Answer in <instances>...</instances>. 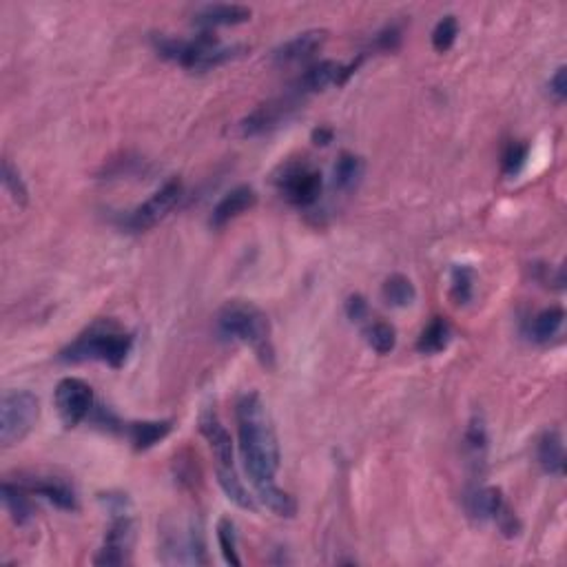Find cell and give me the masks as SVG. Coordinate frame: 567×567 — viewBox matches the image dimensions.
<instances>
[{
	"label": "cell",
	"instance_id": "1",
	"mask_svg": "<svg viewBox=\"0 0 567 567\" xmlns=\"http://www.w3.org/2000/svg\"><path fill=\"white\" fill-rule=\"evenodd\" d=\"M237 437H240V454L249 472L255 492H264L278 486L275 474L279 470V444L270 424L269 410L258 392H246L235 406Z\"/></svg>",
	"mask_w": 567,
	"mask_h": 567
},
{
	"label": "cell",
	"instance_id": "2",
	"mask_svg": "<svg viewBox=\"0 0 567 567\" xmlns=\"http://www.w3.org/2000/svg\"><path fill=\"white\" fill-rule=\"evenodd\" d=\"M131 346H133V337L127 331H123L111 319H98L60 352V361H103L111 368H123Z\"/></svg>",
	"mask_w": 567,
	"mask_h": 567
},
{
	"label": "cell",
	"instance_id": "3",
	"mask_svg": "<svg viewBox=\"0 0 567 567\" xmlns=\"http://www.w3.org/2000/svg\"><path fill=\"white\" fill-rule=\"evenodd\" d=\"M217 331L224 339L251 346L264 366H273L275 351L270 342V322L266 313L251 302H229L217 315Z\"/></svg>",
	"mask_w": 567,
	"mask_h": 567
},
{
	"label": "cell",
	"instance_id": "4",
	"mask_svg": "<svg viewBox=\"0 0 567 567\" xmlns=\"http://www.w3.org/2000/svg\"><path fill=\"white\" fill-rule=\"evenodd\" d=\"M153 47L167 60L178 62L184 69L208 71L233 60L244 51V47H224L213 32H202L191 41L171 36H153Z\"/></svg>",
	"mask_w": 567,
	"mask_h": 567
},
{
	"label": "cell",
	"instance_id": "5",
	"mask_svg": "<svg viewBox=\"0 0 567 567\" xmlns=\"http://www.w3.org/2000/svg\"><path fill=\"white\" fill-rule=\"evenodd\" d=\"M41 416L38 397L29 390H7L0 401V444L3 448L21 444Z\"/></svg>",
	"mask_w": 567,
	"mask_h": 567
},
{
	"label": "cell",
	"instance_id": "6",
	"mask_svg": "<svg viewBox=\"0 0 567 567\" xmlns=\"http://www.w3.org/2000/svg\"><path fill=\"white\" fill-rule=\"evenodd\" d=\"M279 193L295 206H310L322 196V173L306 162L286 164L278 178H275Z\"/></svg>",
	"mask_w": 567,
	"mask_h": 567
},
{
	"label": "cell",
	"instance_id": "7",
	"mask_svg": "<svg viewBox=\"0 0 567 567\" xmlns=\"http://www.w3.org/2000/svg\"><path fill=\"white\" fill-rule=\"evenodd\" d=\"M162 563L167 565H206L205 541L196 523L173 526L162 532Z\"/></svg>",
	"mask_w": 567,
	"mask_h": 567
},
{
	"label": "cell",
	"instance_id": "8",
	"mask_svg": "<svg viewBox=\"0 0 567 567\" xmlns=\"http://www.w3.org/2000/svg\"><path fill=\"white\" fill-rule=\"evenodd\" d=\"M53 404H56L58 416L65 424V428H76L94 410V390L78 377H65L56 386Z\"/></svg>",
	"mask_w": 567,
	"mask_h": 567
},
{
	"label": "cell",
	"instance_id": "9",
	"mask_svg": "<svg viewBox=\"0 0 567 567\" xmlns=\"http://www.w3.org/2000/svg\"><path fill=\"white\" fill-rule=\"evenodd\" d=\"M180 197H182V182L178 180V178H173V180H169L164 187H160L158 191H155L153 196L144 202V205H140L133 213H131L127 226L135 233L153 229L155 224H160V222H162L164 217L173 211V208H176L178 202H180Z\"/></svg>",
	"mask_w": 567,
	"mask_h": 567
},
{
	"label": "cell",
	"instance_id": "10",
	"mask_svg": "<svg viewBox=\"0 0 567 567\" xmlns=\"http://www.w3.org/2000/svg\"><path fill=\"white\" fill-rule=\"evenodd\" d=\"M299 103H302V96L290 91V94L282 96V98H275L260 105L253 114H249L242 120L240 133L244 135V138H255V135H264L269 133V131L278 129L279 124L290 118V114L297 109Z\"/></svg>",
	"mask_w": 567,
	"mask_h": 567
},
{
	"label": "cell",
	"instance_id": "11",
	"mask_svg": "<svg viewBox=\"0 0 567 567\" xmlns=\"http://www.w3.org/2000/svg\"><path fill=\"white\" fill-rule=\"evenodd\" d=\"M133 521L127 515H118L106 530L105 543L96 554V565H124L129 561V552L133 547Z\"/></svg>",
	"mask_w": 567,
	"mask_h": 567
},
{
	"label": "cell",
	"instance_id": "12",
	"mask_svg": "<svg viewBox=\"0 0 567 567\" xmlns=\"http://www.w3.org/2000/svg\"><path fill=\"white\" fill-rule=\"evenodd\" d=\"M18 486L25 488L27 492H36L41 497H45L47 501H51L53 506H58L60 510L76 512L78 510V494L67 479L62 477H29L21 479Z\"/></svg>",
	"mask_w": 567,
	"mask_h": 567
},
{
	"label": "cell",
	"instance_id": "13",
	"mask_svg": "<svg viewBox=\"0 0 567 567\" xmlns=\"http://www.w3.org/2000/svg\"><path fill=\"white\" fill-rule=\"evenodd\" d=\"M200 433L202 437L208 441L213 450V457H215L217 465L215 468H235L233 462V441L229 430L222 425L220 416L215 415V410L206 408L200 415Z\"/></svg>",
	"mask_w": 567,
	"mask_h": 567
},
{
	"label": "cell",
	"instance_id": "14",
	"mask_svg": "<svg viewBox=\"0 0 567 567\" xmlns=\"http://www.w3.org/2000/svg\"><path fill=\"white\" fill-rule=\"evenodd\" d=\"M328 41L326 29H308V32L297 33L295 38L286 41L284 45H279L273 51V60L278 65H293V62L306 60L313 56L315 51H319L324 47V42Z\"/></svg>",
	"mask_w": 567,
	"mask_h": 567
},
{
	"label": "cell",
	"instance_id": "15",
	"mask_svg": "<svg viewBox=\"0 0 567 567\" xmlns=\"http://www.w3.org/2000/svg\"><path fill=\"white\" fill-rule=\"evenodd\" d=\"M253 12L244 5H226V3H215V5H205L196 12L193 23L202 29V32H213L215 27H231V25H242V23L251 21Z\"/></svg>",
	"mask_w": 567,
	"mask_h": 567
},
{
	"label": "cell",
	"instance_id": "16",
	"mask_svg": "<svg viewBox=\"0 0 567 567\" xmlns=\"http://www.w3.org/2000/svg\"><path fill=\"white\" fill-rule=\"evenodd\" d=\"M255 205H258V193H255L253 187H249V184L235 187L233 191L226 193L220 202H217L215 208H213L211 226L222 229V226L229 224L231 220L240 217L242 213L251 211Z\"/></svg>",
	"mask_w": 567,
	"mask_h": 567
},
{
	"label": "cell",
	"instance_id": "17",
	"mask_svg": "<svg viewBox=\"0 0 567 567\" xmlns=\"http://www.w3.org/2000/svg\"><path fill=\"white\" fill-rule=\"evenodd\" d=\"M343 82H346V78H343V65H339L335 60H322L304 71L293 91L304 98V96L315 94V91H324L331 85L339 87Z\"/></svg>",
	"mask_w": 567,
	"mask_h": 567
},
{
	"label": "cell",
	"instance_id": "18",
	"mask_svg": "<svg viewBox=\"0 0 567 567\" xmlns=\"http://www.w3.org/2000/svg\"><path fill=\"white\" fill-rule=\"evenodd\" d=\"M536 459H539L543 472L554 474V477H561L565 472L563 437L559 430L550 428L541 434L539 445H536Z\"/></svg>",
	"mask_w": 567,
	"mask_h": 567
},
{
	"label": "cell",
	"instance_id": "19",
	"mask_svg": "<svg viewBox=\"0 0 567 567\" xmlns=\"http://www.w3.org/2000/svg\"><path fill=\"white\" fill-rule=\"evenodd\" d=\"M173 430L171 421H131L123 425V433L127 434L133 448L138 453L153 448Z\"/></svg>",
	"mask_w": 567,
	"mask_h": 567
},
{
	"label": "cell",
	"instance_id": "20",
	"mask_svg": "<svg viewBox=\"0 0 567 567\" xmlns=\"http://www.w3.org/2000/svg\"><path fill=\"white\" fill-rule=\"evenodd\" d=\"M468 512L477 521H494L501 508L506 506V498L498 488H479L468 497Z\"/></svg>",
	"mask_w": 567,
	"mask_h": 567
},
{
	"label": "cell",
	"instance_id": "21",
	"mask_svg": "<svg viewBox=\"0 0 567 567\" xmlns=\"http://www.w3.org/2000/svg\"><path fill=\"white\" fill-rule=\"evenodd\" d=\"M25 492H27L25 488L18 486V483L16 486L9 481L3 483L5 510L9 512V517H12V521L16 523V526H27V523L33 518V515H36V510H33L32 501H29V497Z\"/></svg>",
	"mask_w": 567,
	"mask_h": 567
},
{
	"label": "cell",
	"instance_id": "22",
	"mask_svg": "<svg viewBox=\"0 0 567 567\" xmlns=\"http://www.w3.org/2000/svg\"><path fill=\"white\" fill-rule=\"evenodd\" d=\"M450 337H453L450 324L445 322L444 317H434L433 322L424 328L419 339H416V351H419L421 355H439L441 351L448 348Z\"/></svg>",
	"mask_w": 567,
	"mask_h": 567
},
{
	"label": "cell",
	"instance_id": "23",
	"mask_svg": "<svg viewBox=\"0 0 567 567\" xmlns=\"http://www.w3.org/2000/svg\"><path fill=\"white\" fill-rule=\"evenodd\" d=\"M215 472H217V483H220V488L237 508H242V510H251V512L258 510V503H255V498L251 497L249 490H246L242 479L237 477L235 468H215Z\"/></svg>",
	"mask_w": 567,
	"mask_h": 567
},
{
	"label": "cell",
	"instance_id": "24",
	"mask_svg": "<svg viewBox=\"0 0 567 567\" xmlns=\"http://www.w3.org/2000/svg\"><path fill=\"white\" fill-rule=\"evenodd\" d=\"M563 319H565L563 308L552 306V308L541 310V313L532 319L530 337L539 343H547L552 337L559 335L561 326H563Z\"/></svg>",
	"mask_w": 567,
	"mask_h": 567
},
{
	"label": "cell",
	"instance_id": "25",
	"mask_svg": "<svg viewBox=\"0 0 567 567\" xmlns=\"http://www.w3.org/2000/svg\"><path fill=\"white\" fill-rule=\"evenodd\" d=\"M381 295H384V302L388 306L395 308H406L416 299V290L415 284L410 282L406 275H390L386 279L384 286H381Z\"/></svg>",
	"mask_w": 567,
	"mask_h": 567
},
{
	"label": "cell",
	"instance_id": "26",
	"mask_svg": "<svg viewBox=\"0 0 567 567\" xmlns=\"http://www.w3.org/2000/svg\"><path fill=\"white\" fill-rule=\"evenodd\" d=\"M363 176V160L352 153H342L335 164V187L342 191H351L360 184Z\"/></svg>",
	"mask_w": 567,
	"mask_h": 567
},
{
	"label": "cell",
	"instance_id": "27",
	"mask_svg": "<svg viewBox=\"0 0 567 567\" xmlns=\"http://www.w3.org/2000/svg\"><path fill=\"white\" fill-rule=\"evenodd\" d=\"M366 343L377 355H388L397 343V331L386 322H370L363 331Z\"/></svg>",
	"mask_w": 567,
	"mask_h": 567
},
{
	"label": "cell",
	"instance_id": "28",
	"mask_svg": "<svg viewBox=\"0 0 567 567\" xmlns=\"http://www.w3.org/2000/svg\"><path fill=\"white\" fill-rule=\"evenodd\" d=\"M474 293V270L470 266H454L453 275H450V295H453L454 304L463 306L472 299Z\"/></svg>",
	"mask_w": 567,
	"mask_h": 567
},
{
	"label": "cell",
	"instance_id": "29",
	"mask_svg": "<svg viewBox=\"0 0 567 567\" xmlns=\"http://www.w3.org/2000/svg\"><path fill=\"white\" fill-rule=\"evenodd\" d=\"M258 497H260V501L264 503L270 512H275L278 517L293 518L295 515H297V503H295V498L290 497L288 492H284L282 488L273 486V488H269V490L260 492Z\"/></svg>",
	"mask_w": 567,
	"mask_h": 567
},
{
	"label": "cell",
	"instance_id": "30",
	"mask_svg": "<svg viewBox=\"0 0 567 567\" xmlns=\"http://www.w3.org/2000/svg\"><path fill=\"white\" fill-rule=\"evenodd\" d=\"M3 187L18 206H25L29 202L27 184L23 180L21 171L12 164V160H3Z\"/></svg>",
	"mask_w": 567,
	"mask_h": 567
},
{
	"label": "cell",
	"instance_id": "31",
	"mask_svg": "<svg viewBox=\"0 0 567 567\" xmlns=\"http://www.w3.org/2000/svg\"><path fill=\"white\" fill-rule=\"evenodd\" d=\"M217 543H220V550L224 561L233 567H240L242 561L237 556V541H235V526L229 517H222L217 523Z\"/></svg>",
	"mask_w": 567,
	"mask_h": 567
},
{
	"label": "cell",
	"instance_id": "32",
	"mask_svg": "<svg viewBox=\"0 0 567 567\" xmlns=\"http://www.w3.org/2000/svg\"><path fill=\"white\" fill-rule=\"evenodd\" d=\"M465 445H468L470 454L474 459H483L488 448V430H486V421H483L481 415H474L470 419L468 430H465Z\"/></svg>",
	"mask_w": 567,
	"mask_h": 567
},
{
	"label": "cell",
	"instance_id": "33",
	"mask_svg": "<svg viewBox=\"0 0 567 567\" xmlns=\"http://www.w3.org/2000/svg\"><path fill=\"white\" fill-rule=\"evenodd\" d=\"M459 36V23L457 18L450 14V16H444L441 21L437 23V27L433 29V47L434 51L439 53H445L450 50V47L454 45V41H457Z\"/></svg>",
	"mask_w": 567,
	"mask_h": 567
},
{
	"label": "cell",
	"instance_id": "34",
	"mask_svg": "<svg viewBox=\"0 0 567 567\" xmlns=\"http://www.w3.org/2000/svg\"><path fill=\"white\" fill-rule=\"evenodd\" d=\"M527 153H530V147L523 142H510L503 151L501 158V167H503V176L515 178L521 173V169L526 167L527 162Z\"/></svg>",
	"mask_w": 567,
	"mask_h": 567
},
{
	"label": "cell",
	"instance_id": "35",
	"mask_svg": "<svg viewBox=\"0 0 567 567\" xmlns=\"http://www.w3.org/2000/svg\"><path fill=\"white\" fill-rule=\"evenodd\" d=\"M494 521H497L498 530H501L503 536H508V539H515V536H518V532H521V521H518L517 515L512 512V508L508 506V503L501 508V512H498Z\"/></svg>",
	"mask_w": 567,
	"mask_h": 567
},
{
	"label": "cell",
	"instance_id": "36",
	"mask_svg": "<svg viewBox=\"0 0 567 567\" xmlns=\"http://www.w3.org/2000/svg\"><path fill=\"white\" fill-rule=\"evenodd\" d=\"M346 315L351 322L361 324L363 319L368 317V302L361 297V295H351L346 302Z\"/></svg>",
	"mask_w": 567,
	"mask_h": 567
},
{
	"label": "cell",
	"instance_id": "37",
	"mask_svg": "<svg viewBox=\"0 0 567 567\" xmlns=\"http://www.w3.org/2000/svg\"><path fill=\"white\" fill-rule=\"evenodd\" d=\"M550 94L554 96L556 103H563L567 98V80H565V67L556 69L554 78L550 80Z\"/></svg>",
	"mask_w": 567,
	"mask_h": 567
},
{
	"label": "cell",
	"instance_id": "38",
	"mask_svg": "<svg viewBox=\"0 0 567 567\" xmlns=\"http://www.w3.org/2000/svg\"><path fill=\"white\" fill-rule=\"evenodd\" d=\"M399 41H401L399 29L388 27L380 33V36H377V47H380V50H384V51H392V50H397Z\"/></svg>",
	"mask_w": 567,
	"mask_h": 567
},
{
	"label": "cell",
	"instance_id": "39",
	"mask_svg": "<svg viewBox=\"0 0 567 567\" xmlns=\"http://www.w3.org/2000/svg\"><path fill=\"white\" fill-rule=\"evenodd\" d=\"M313 142L315 144H322V147H326L328 142H333V129L328 127H319L313 131Z\"/></svg>",
	"mask_w": 567,
	"mask_h": 567
}]
</instances>
